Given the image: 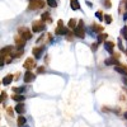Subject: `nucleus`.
<instances>
[{
    "label": "nucleus",
    "mask_w": 127,
    "mask_h": 127,
    "mask_svg": "<svg viewBox=\"0 0 127 127\" xmlns=\"http://www.w3.org/2000/svg\"><path fill=\"white\" fill-rule=\"evenodd\" d=\"M5 94H6L5 92H3V93H1V97H0V98H1V102H3V100L6 98V95H5Z\"/></svg>",
    "instance_id": "nucleus-30"
},
{
    "label": "nucleus",
    "mask_w": 127,
    "mask_h": 127,
    "mask_svg": "<svg viewBox=\"0 0 127 127\" xmlns=\"http://www.w3.org/2000/svg\"><path fill=\"white\" fill-rule=\"evenodd\" d=\"M121 36H122V38H125V39L127 41V26H125V27L121 29Z\"/></svg>",
    "instance_id": "nucleus-18"
},
{
    "label": "nucleus",
    "mask_w": 127,
    "mask_h": 127,
    "mask_svg": "<svg viewBox=\"0 0 127 127\" xmlns=\"http://www.w3.org/2000/svg\"><path fill=\"white\" fill-rule=\"evenodd\" d=\"M24 41H26L24 38H17V48L18 50H22L24 47V45H26Z\"/></svg>",
    "instance_id": "nucleus-13"
},
{
    "label": "nucleus",
    "mask_w": 127,
    "mask_h": 127,
    "mask_svg": "<svg viewBox=\"0 0 127 127\" xmlns=\"http://www.w3.org/2000/svg\"><path fill=\"white\" fill-rule=\"evenodd\" d=\"M125 3V6H126V9H127V0H126V1H123Z\"/></svg>",
    "instance_id": "nucleus-36"
},
{
    "label": "nucleus",
    "mask_w": 127,
    "mask_h": 127,
    "mask_svg": "<svg viewBox=\"0 0 127 127\" xmlns=\"http://www.w3.org/2000/svg\"><path fill=\"white\" fill-rule=\"evenodd\" d=\"M47 18H48V14H47V13H46V14H42V19H43V20L47 19Z\"/></svg>",
    "instance_id": "nucleus-31"
},
{
    "label": "nucleus",
    "mask_w": 127,
    "mask_h": 127,
    "mask_svg": "<svg viewBox=\"0 0 127 127\" xmlns=\"http://www.w3.org/2000/svg\"><path fill=\"white\" fill-rule=\"evenodd\" d=\"M74 33H75V36L79 37V38H84V37H85V31H84L83 20H79V24H78V27L75 29H74Z\"/></svg>",
    "instance_id": "nucleus-1"
},
{
    "label": "nucleus",
    "mask_w": 127,
    "mask_h": 127,
    "mask_svg": "<svg viewBox=\"0 0 127 127\" xmlns=\"http://www.w3.org/2000/svg\"><path fill=\"white\" fill-rule=\"evenodd\" d=\"M34 65H36V64H34V61H33V59H27L26 60V62L23 64V66H24V69H27V70H31V69H33L34 67Z\"/></svg>",
    "instance_id": "nucleus-6"
},
{
    "label": "nucleus",
    "mask_w": 127,
    "mask_h": 127,
    "mask_svg": "<svg viewBox=\"0 0 127 127\" xmlns=\"http://www.w3.org/2000/svg\"><path fill=\"white\" fill-rule=\"evenodd\" d=\"M26 90V87L23 85V87H19V88H14V92L15 93H23Z\"/></svg>",
    "instance_id": "nucleus-22"
},
{
    "label": "nucleus",
    "mask_w": 127,
    "mask_h": 127,
    "mask_svg": "<svg viewBox=\"0 0 127 127\" xmlns=\"http://www.w3.org/2000/svg\"><path fill=\"white\" fill-rule=\"evenodd\" d=\"M93 29L97 32H102V27H99V26H93Z\"/></svg>",
    "instance_id": "nucleus-28"
},
{
    "label": "nucleus",
    "mask_w": 127,
    "mask_h": 127,
    "mask_svg": "<svg viewBox=\"0 0 127 127\" xmlns=\"http://www.w3.org/2000/svg\"><path fill=\"white\" fill-rule=\"evenodd\" d=\"M70 6H71L72 10H79V9H80V5H79V3H78V0H71Z\"/></svg>",
    "instance_id": "nucleus-14"
},
{
    "label": "nucleus",
    "mask_w": 127,
    "mask_h": 127,
    "mask_svg": "<svg viewBox=\"0 0 127 127\" xmlns=\"http://www.w3.org/2000/svg\"><path fill=\"white\" fill-rule=\"evenodd\" d=\"M12 81H13V75H8V76H5L3 79V84H4V85H9Z\"/></svg>",
    "instance_id": "nucleus-16"
},
{
    "label": "nucleus",
    "mask_w": 127,
    "mask_h": 127,
    "mask_svg": "<svg viewBox=\"0 0 127 127\" xmlns=\"http://www.w3.org/2000/svg\"><path fill=\"white\" fill-rule=\"evenodd\" d=\"M104 64L105 65H108V66H111V65H118V60L117 59H114V57H109V59H107L104 61Z\"/></svg>",
    "instance_id": "nucleus-9"
},
{
    "label": "nucleus",
    "mask_w": 127,
    "mask_h": 127,
    "mask_svg": "<svg viewBox=\"0 0 127 127\" xmlns=\"http://www.w3.org/2000/svg\"><path fill=\"white\" fill-rule=\"evenodd\" d=\"M22 127H28V126H27V125H24V126H22Z\"/></svg>",
    "instance_id": "nucleus-37"
},
{
    "label": "nucleus",
    "mask_w": 127,
    "mask_h": 127,
    "mask_svg": "<svg viewBox=\"0 0 127 127\" xmlns=\"http://www.w3.org/2000/svg\"><path fill=\"white\" fill-rule=\"evenodd\" d=\"M24 95H22V94H15V95H13V100H15V102H19V103H23L24 102Z\"/></svg>",
    "instance_id": "nucleus-12"
},
{
    "label": "nucleus",
    "mask_w": 127,
    "mask_h": 127,
    "mask_svg": "<svg viewBox=\"0 0 127 127\" xmlns=\"http://www.w3.org/2000/svg\"><path fill=\"white\" fill-rule=\"evenodd\" d=\"M117 43H118V47H120V50H121V51H123L125 48H123V46H122V42H121V38H120V39L117 41Z\"/></svg>",
    "instance_id": "nucleus-29"
},
{
    "label": "nucleus",
    "mask_w": 127,
    "mask_h": 127,
    "mask_svg": "<svg viewBox=\"0 0 127 127\" xmlns=\"http://www.w3.org/2000/svg\"><path fill=\"white\" fill-rule=\"evenodd\" d=\"M104 19H105V22H107L108 24L112 23V18H111V15H104Z\"/></svg>",
    "instance_id": "nucleus-26"
},
{
    "label": "nucleus",
    "mask_w": 127,
    "mask_h": 127,
    "mask_svg": "<svg viewBox=\"0 0 127 127\" xmlns=\"http://www.w3.org/2000/svg\"><path fill=\"white\" fill-rule=\"evenodd\" d=\"M45 71H46V69H45L43 66H41V67H38V70H37V72H38V74H43Z\"/></svg>",
    "instance_id": "nucleus-27"
},
{
    "label": "nucleus",
    "mask_w": 127,
    "mask_h": 127,
    "mask_svg": "<svg viewBox=\"0 0 127 127\" xmlns=\"http://www.w3.org/2000/svg\"><path fill=\"white\" fill-rule=\"evenodd\" d=\"M114 71H117V72L122 74V75L127 76V69H126V67H123V66H120V65H116V66H114Z\"/></svg>",
    "instance_id": "nucleus-10"
},
{
    "label": "nucleus",
    "mask_w": 127,
    "mask_h": 127,
    "mask_svg": "<svg viewBox=\"0 0 127 127\" xmlns=\"http://www.w3.org/2000/svg\"><path fill=\"white\" fill-rule=\"evenodd\" d=\"M47 3H48V5L51 6V8H56V0H47Z\"/></svg>",
    "instance_id": "nucleus-23"
},
{
    "label": "nucleus",
    "mask_w": 127,
    "mask_h": 127,
    "mask_svg": "<svg viewBox=\"0 0 127 127\" xmlns=\"http://www.w3.org/2000/svg\"><path fill=\"white\" fill-rule=\"evenodd\" d=\"M123 83H125V85L127 87V78H125V79H123Z\"/></svg>",
    "instance_id": "nucleus-33"
},
{
    "label": "nucleus",
    "mask_w": 127,
    "mask_h": 127,
    "mask_svg": "<svg viewBox=\"0 0 127 127\" xmlns=\"http://www.w3.org/2000/svg\"><path fill=\"white\" fill-rule=\"evenodd\" d=\"M97 47H98V45H93V46H92L93 50H97Z\"/></svg>",
    "instance_id": "nucleus-32"
},
{
    "label": "nucleus",
    "mask_w": 127,
    "mask_h": 127,
    "mask_svg": "<svg viewBox=\"0 0 127 127\" xmlns=\"http://www.w3.org/2000/svg\"><path fill=\"white\" fill-rule=\"evenodd\" d=\"M36 79V75H34V74L33 72H31V71H27L26 74H24V83L26 84H28V83H31V81H33Z\"/></svg>",
    "instance_id": "nucleus-4"
},
{
    "label": "nucleus",
    "mask_w": 127,
    "mask_h": 127,
    "mask_svg": "<svg viewBox=\"0 0 127 127\" xmlns=\"http://www.w3.org/2000/svg\"><path fill=\"white\" fill-rule=\"evenodd\" d=\"M69 27L75 29V28L78 27V26H76V20H75V19H70V20H69Z\"/></svg>",
    "instance_id": "nucleus-20"
},
{
    "label": "nucleus",
    "mask_w": 127,
    "mask_h": 127,
    "mask_svg": "<svg viewBox=\"0 0 127 127\" xmlns=\"http://www.w3.org/2000/svg\"><path fill=\"white\" fill-rule=\"evenodd\" d=\"M102 1H103V5L107 8V9L111 8V1H109V0H102Z\"/></svg>",
    "instance_id": "nucleus-24"
},
{
    "label": "nucleus",
    "mask_w": 127,
    "mask_h": 127,
    "mask_svg": "<svg viewBox=\"0 0 127 127\" xmlns=\"http://www.w3.org/2000/svg\"><path fill=\"white\" fill-rule=\"evenodd\" d=\"M105 38H107V34H105V33H100V34L98 36V42H99V43H102Z\"/></svg>",
    "instance_id": "nucleus-21"
},
{
    "label": "nucleus",
    "mask_w": 127,
    "mask_h": 127,
    "mask_svg": "<svg viewBox=\"0 0 127 127\" xmlns=\"http://www.w3.org/2000/svg\"><path fill=\"white\" fill-rule=\"evenodd\" d=\"M45 26L43 23H41V22H34L33 26H32V29H33V32H39V31H43Z\"/></svg>",
    "instance_id": "nucleus-7"
},
{
    "label": "nucleus",
    "mask_w": 127,
    "mask_h": 127,
    "mask_svg": "<svg viewBox=\"0 0 127 127\" xmlns=\"http://www.w3.org/2000/svg\"><path fill=\"white\" fill-rule=\"evenodd\" d=\"M123 117H125V118L127 120V112H125V114H123Z\"/></svg>",
    "instance_id": "nucleus-35"
},
{
    "label": "nucleus",
    "mask_w": 127,
    "mask_h": 127,
    "mask_svg": "<svg viewBox=\"0 0 127 127\" xmlns=\"http://www.w3.org/2000/svg\"><path fill=\"white\" fill-rule=\"evenodd\" d=\"M45 3L42 1V0H29V5L28 8L32 10V9H41V8H43Z\"/></svg>",
    "instance_id": "nucleus-2"
},
{
    "label": "nucleus",
    "mask_w": 127,
    "mask_h": 127,
    "mask_svg": "<svg viewBox=\"0 0 127 127\" xmlns=\"http://www.w3.org/2000/svg\"><path fill=\"white\" fill-rule=\"evenodd\" d=\"M18 125H19L20 127L26 125V118L23 117V116H19V118H18Z\"/></svg>",
    "instance_id": "nucleus-19"
},
{
    "label": "nucleus",
    "mask_w": 127,
    "mask_h": 127,
    "mask_svg": "<svg viewBox=\"0 0 127 127\" xmlns=\"http://www.w3.org/2000/svg\"><path fill=\"white\" fill-rule=\"evenodd\" d=\"M95 15H97V18H98L99 20H104V17H103L102 12H97V13H95Z\"/></svg>",
    "instance_id": "nucleus-25"
},
{
    "label": "nucleus",
    "mask_w": 127,
    "mask_h": 127,
    "mask_svg": "<svg viewBox=\"0 0 127 127\" xmlns=\"http://www.w3.org/2000/svg\"><path fill=\"white\" fill-rule=\"evenodd\" d=\"M19 34H20V37L22 38H24V39H31L32 38V34H31V32L26 28V27H23V28H19Z\"/></svg>",
    "instance_id": "nucleus-3"
},
{
    "label": "nucleus",
    "mask_w": 127,
    "mask_h": 127,
    "mask_svg": "<svg viewBox=\"0 0 127 127\" xmlns=\"http://www.w3.org/2000/svg\"><path fill=\"white\" fill-rule=\"evenodd\" d=\"M56 33L57 34H67L69 33L67 28H64L62 27V20H59V27L56 28Z\"/></svg>",
    "instance_id": "nucleus-5"
},
{
    "label": "nucleus",
    "mask_w": 127,
    "mask_h": 127,
    "mask_svg": "<svg viewBox=\"0 0 127 127\" xmlns=\"http://www.w3.org/2000/svg\"><path fill=\"white\" fill-rule=\"evenodd\" d=\"M15 112H17V113H19V114H22V113L24 112V105H23L22 103L18 104L17 107H15Z\"/></svg>",
    "instance_id": "nucleus-17"
},
{
    "label": "nucleus",
    "mask_w": 127,
    "mask_h": 127,
    "mask_svg": "<svg viewBox=\"0 0 127 127\" xmlns=\"http://www.w3.org/2000/svg\"><path fill=\"white\" fill-rule=\"evenodd\" d=\"M123 19H125V20H126V19H127V12H126V14H125V15H123Z\"/></svg>",
    "instance_id": "nucleus-34"
},
{
    "label": "nucleus",
    "mask_w": 127,
    "mask_h": 127,
    "mask_svg": "<svg viewBox=\"0 0 127 127\" xmlns=\"http://www.w3.org/2000/svg\"><path fill=\"white\" fill-rule=\"evenodd\" d=\"M33 54H34L36 59H41L42 54H43V47H36V48H33Z\"/></svg>",
    "instance_id": "nucleus-8"
},
{
    "label": "nucleus",
    "mask_w": 127,
    "mask_h": 127,
    "mask_svg": "<svg viewBox=\"0 0 127 127\" xmlns=\"http://www.w3.org/2000/svg\"><path fill=\"white\" fill-rule=\"evenodd\" d=\"M104 50H107L109 54H113V43L112 42H104Z\"/></svg>",
    "instance_id": "nucleus-11"
},
{
    "label": "nucleus",
    "mask_w": 127,
    "mask_h": 127,
    "mask_svg": "<svg viewBox=\"0 0 127 127\" xmlns=\"http://www.w3.org/2000/svg\"><path fill=\"white\" fill-rule=\"evenodd\" d=\"M12 50H13V47H12V46H6V47H4V48L1 50V56L9 55L10 52H12Z\"/></svg>",
    "instance_id": "nucleus-15"
}]
</instances>
